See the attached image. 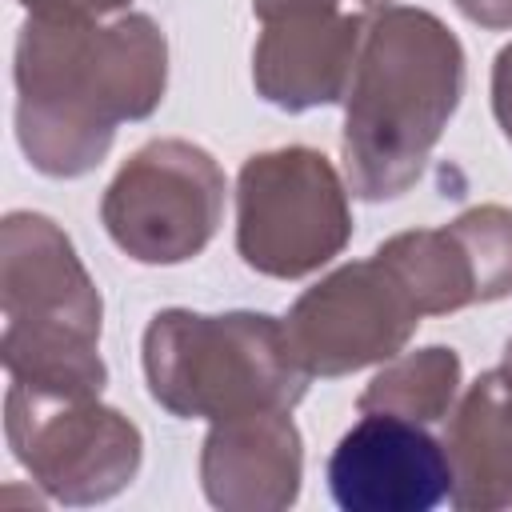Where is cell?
<instances>
[{
	"mask_svg": "<svg viewBox=\"0 0 512 512\" xmlns=\"http://www.w3.org/2000/svg\"><path fill=\"white\" fill-rule=\"evenodd\" d=\"M224 168L192 140L160 136L136 148L100 200L112 244L136 264H184L200 256L224 220Z\"/></svg>",
	"mask_w": 512,
	"mask_h": 512,
	"instance_id": "7",
	"label": "cell"
},
{
	"mask_svg": "<svg viewBox=\"0 0 512 512\" xmlns=\"http://www.w3.org/2000/svg\"><path fill=\"white\" fill-rule=\"evenodd\" d=\"M348 240V184L324 152L288 144L244 160L236 176V252L252 272L300 280L336 260Z\"/></svg>",
	"mask_w": 512,
	"mask_h": 512,
	"instance_id": "5",
	"label": "cell"
},
{
	"mask_svg": "<svg viewBox=\"0 0 512 512\" xmlns=\"http://www.w3.org/2000/svg\"><path fill=\"white\" fill-rule=\"evenodd\" d=\"M460 380H464V368H460L456 348L428 344V348L392 356L368 380L356 408L360 412L404 416V420H416V424H436V420H448V412L456 408Z\"/></svg>",
	"mask_w": 512,
	"mask_h": 512,
	"instance_id": "14",
	"label": "cell"
},
{
	"mask_svg": "<svg viewBox=\"0 0 512 512\" xmlns=\"http://www.w3.org/2000/svg\"><path fill=\"white\" fill-rule=\"evenodd\" d=\"M356 4H360V8H368V12H372V8H376V12H380V8H388V4H392V0H356Z\"/></svg>",
	"mask_w": 512,
	"mask_h": 512,
	"instance_id": "19",
	"label": "cell"
},
{
	"mask_svg": "<svg viewBox=\"0 0 512 512\" xmlns=\"http://www.w3.org/2000/svg\"><path fill=\"white\" fill-rule=\"evenodd\" d=\"M36 16H68V20H112L128 12V0H20Z\"/></svg>",
	"mask_w": 512,
	"mask_h": 512,
	"instance_id": "16",
	"label": "cell"
},
{
	"mask_svg": "<svg viewBox=\"0 0 512 512\" xmlns=\"http://www.w3.org/2000/svg\"><path fill=\"white\" fill-rule=\"evenodd\" d=\"M480 276V304L512 296V208L480 204L452 220Z\"/></svg>",
	"mask_w": 512,
	"mask_h": 512,
	"instance_id": "15",
	"label": "cell"
},
{
	"mask_svg": "<svg viewBox=\"0 0 512 512\" xmlns=\"http://www.w3.org/2000/svg\"><path fill=\"white\" fill-rule=\"evenodd\" d=\"M420 308L396 272L372 252L340 264L312 284L284 316L288 340L308 376H348L368 364H388L420 328Z\"/></svg>",
	"mask_w": 512,
	"mask_h": 512,
	"instance_id": "8",
	"label": "cell"
},
{
	"mask_svg": "<svg viewBox=\"0 0 512 512\" xmlns=\"http://www.w3.org/2000/svg\"><path fill=\"white\" fill-rule=\"evenodd\" d=\"M304 480V440L292 412L216 420L200 448V484L224 512H284Z\"/></svg>",
	"mask_w": 512,
	"mask_h": 512,
	"instance_id": "11",
	"label": "cell"
},
{
	"mask_svg": "<svg viewBox=\"0 0 512 512\" xmlns=\"http://www.w3.org/2000/svg\"><path fill=\"white\" fill-rule=\"evenodd\" d=\"M144 380L152 400L180 420H232L292 412L308 392L284 320L268 312L164 308L144 328Z\"/></svg>",
	"mask_w": 512,
	"mask_h": 512,
	"instance_id": "4",
	"label": "cell"
},
{
	"mask_svg": "<svg viewBox=\"0 0 512 512\" xmlns=\"http://www.w3.org/2000/svg\"><path fill=\"white\" fill-rule=\"evenodd\" d=\"M464 96V48L428 8L388 4L368 20L344 96V176L360 200L404 196Z\"/></svg>",
	"mask_w": 512,
	"mask_h": 512,
	"instance_id": "2",
	"label": "cell"
},
{
	"mask_svg": "<svg viewBox=\"0 0 512 512\" xmlns=\"http://www.w3.org/2000/svg\"><path fill=\"white\" fill-rule=\"evenodd\" d=\"M328 492L344 512H432L452 496V464L428 424L360 412L328 456Z\"/></svg>",
	"mask_w": 512,
	"mask_h": 512,
	"instance_id": "9",
	"label": "cell"
},
{
	"mask_svg": "<svg viewBox=\"0 0 512 512\" xmlns=\"http://www.w3.org/2000/svg\"><path fill=\"white\" fill-rule=\"evenodd\" d=\"M504 368L512 372V336H508V344H504Z\"/></svg>",
	"mask_w": 512,
	"mask_h": 512,
	"instance_id": "20",
	"label": "cell"
},
{
	"mask_svg": "<svg viewBox=\"0 0 512 512\" xmlns=\"http://www.w3.org/2000/svg\"><path fill=\"white\" fill-rule=\"evenodd\" d=\"M452 4L488 32H512V0H452Z\"/></svg>",
	"mask_w": 512,
	"mask_h": 512,
	"instance_id": "18",
	"label": "cell"
},
{
	"mask_svg": "<svg viewBox=\"0 0 512 512\" xmlns=\"http://www.w3.org/2000/svg\"><path fill=\"white\" fill-rule=\"evenodd\" d=\"M444 452L452 464V504L460 512L512 508V372L500 364L448 412Z\"/></svg>",
	"mask_w": 512,
	"mask_h": 512,
	"instance_id": "12",
	"label": "cell"
},
{
	"mask_svg": "<svg viewBox=\"0 0 512 512\" xmlns=\"http://www.w3.org/2000/svg\"><path fill=\"white\" fill-rule=\"evenodd\" d=\"M376 256L408 288L420 316H448L468 304H480V276L472 252L452 224L396 232L376 248Z\"/></svg>",
	"mask_w": 512,
	"mask_h": 512,
	"instance_id": "13",
	"label": "cell"
},
{
	"mask_svg": "<svg viewBox=\"0 0 512 512\" xmlns=\"http://www.w3.org/2000/svg\"><path fill=\"white\" fill-rule=\"evenodd\" d=\"M0 312L8 380L64 396L104 392L100 288L68 232L44 212H8L0 224Z\"/></svg>",
	"mask_w": 512,
	"mask_h": 512,
	"instance_id": "3",
	"label": "cell"
},
{
	"mask_svg": "<svg viewBox=\"0 0 512 512\" xmlns=\"http://www.w3.org/2000/svg\"><path fill=\"white\" fill-rule=\"evenodd\" d=\"M492 112H496L500 132L512 144V44H504L492 64Z\"/></svg>",
	"mask_w": 512,
	"mask_h": 512,
	"instance_id": "17",
	"label": "cell"
},
{
	"mask_svg": "<svg viewBox=\"0 0 512 512\" xmlns=\"http://www.w3.org/2000/svg\"><path fill=\"white\" fill-rule=\"evenodd\" d=\"M16 140L52 180L92 172L116 124L148 120L168 88V40L144 12L68 20L28 12L16 36Z\"/></svg>",
	"mask_w": 512,
	"mask_h": 512,
	"instance_id": "1",
	"label": "cell"
},
{
	"mask_svg": "<svg viewBox=\"0 0 512 512\" xmlns=\"http://www.w3.org/2000/svg\"><path fill=\"white\" fill-rule=\"evenodd\" d=\"M4 432L20 468L56 504H100L124 492L144 460L140 428L100 396L8 384Z\"/></svg>",
	"mask_w": 512,
	"mask_h": 512,
	"instance_id": "6",
	"label": "cell"
},
{
	"mask_svg": "<svg viewBox=\"0 0 512 512\" xmlns=\"http://www.w3.org/2000/svg\"><path fill=\"white\" fill-rule=\"evenodd\" d=\"M364 12L368 8L356 0H328L300 4L264 20V32L252 48L256 92L284 112L340 104L364 48Z\"/></svg>",
	"mask_w": 512,
	"mask_h": 512,
	"instance_id": "10",
	"label": "cell"
}]
</instances>
